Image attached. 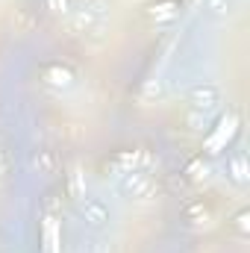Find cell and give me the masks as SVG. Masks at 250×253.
Listing matches in <instances>:
<instances>
[{
	"mask_svg": "<svg viewBox=\"0 0 250 253\" xmlns=\"http://www.w3.org/2000/svg\"><path fill=\"white\" fill-rule=\"evenodd\" d=\"M118 191L124 194L126 200H144L150 191H153V180L147 171H138V168H129L121 174L118 180Z\"/></svg>",
	"mask_w": 250,
	"mask_h": 253,
	"instance_id": "1",
	"label": "cell"
},
{
	"mask_svg": "<svg viewBox=\"0 0 250 253\" xmlns=\"http://www.w3.org/2000/svg\"><path fill=\"white\" fill-rule=\"evenodd\" d=\"M188 103L197 109V112H212L218 103H221V91L215 83H200L188 91Z\"/></svg>",
	"mask_w": 250,
	"mask_h": 253,
	"instance_id": "2",
	"label": "cell"
},
{
	"mask_svg": "<svg viewBox=\"0 0 250 253\" xmlns=\"http://www.w3.org/2000/svg\"><path fill=\"white\" fill-rule=\"evenodd\" d=\"M80 209H83V218H85L88 227H103V224L109 221V209H106V203L97 200V197H85V200L80 203Z\"/></svg>",
	"mask_w": 250,
	"mask_h": 253,
	"instance_id": "3",
	"label": "cell"
},
{
	"mask_svg": "<svg viewBox=\"0 0 250 253\" xmlns=\"http://www.w3.org/2000/svg\"><path fill=\"white\" fill-rule=\"evenodd\" d=\"M227 177H230L236 186H248L250 168H248V156H245V153H233V156L227 159Z\"/></svg>",
	"mask_w": 250,
	"mask_h": 253,
	"instance_id": "4",
	"label": "cell"
},
{
	"mask_svg": "<svg viewBox=\"0 0 250 253\" xmlns=\"http://www.w3.org/2000/svg\"><path fill=\"white\" fill-rule=\"evenodd\" d=\"M236 126H239V121H236V115H227L224 121H221V126L215 129V135L209 138V150L215 153V150H221L233 135H236Z\"/></svg>",
	"mask_w": 250,
	"mask_h": 253,
	"instance_id": "5",
	"label": "cell"
},
{
	"mask_svg": "<svg viewBox=\"0 0 250 253\" xmlns=\"http://www.w3.org/2000/svg\"><path fill=\"white\" fill-rule=\"evenodd\" d=\"M44 83L53 85V88H71L74 85V74L62 68V65H47L44 68Z\"/></svg>",
	"mask_w": 250,
	"mask_h": 253,
	"instance_id": "6",
	"label": "cell"
},
{
	"mask_svg": "<svg viewBox=\"0 0 250 253\" xmlns=\"http://www.w3.org/2000/svg\"><path fill=\"white\" fill-rule=\"evenodd\" d=\"M147 15H150L156 24H168V21H174V18H177V3H171V0L153 3V6L147 9Z\"/></svg>",
	"mask_w": 250,
	"mask_h": 253,
	"instance_id": "7",
	"label": "cell"
},
{
	"mask_svg": "<svg viewBox=\"0 0 250 253\" xmlns=\"http://www.w3.org/2000/svg\"><path fill=\"white\" fill-rule=\"evenodd\" d=\"M203 12L212 15V18H227L233 12V0H206L203 3Z\"/></svg>",
	"mask_w": 250,
	"mask_h": 253,
	"instance_id": "8",
	"label": "cell"
},
{
	"mask_svg": "<svg viewBox=\"0 0 250 253\" xmlns=\"http://www.w3.org/2000/svg\"><path fill=\"white\" fill-rule=\"evenodd\" d=\"M44 253H59V233H56V224L50 218L44 224Z\"/></svg>",
	"mask_w": 250,
	"mask_h": 253,
	"instance_id": "9",
	"label": "cell"
},
{
	"mask_svg": "<svg viewBox=\"0 0 250 253\" xmlns=\"http://www.w3.org/2000/svg\"><path fill=\"white\" fill-rule=\"evenodd\" d=\"M236 230H239L242 236L250 233V212H239V215H236Z\"/></svg>",
	"mask_w": 250,
	"mask_h": 253,
	"instance_id": "10",
	"label": "cell"
},
{
	"mask_svg": "<svg viewBox=\"0 0 250 253\" xmlns=\"http://www.w3.org/2000/svg\"><path fill=\"white\" fill-rule=\"evenodd\" d=\"M47 9H50V12H68V0H47Z\"/></svg>",
	"mask_w": 250,
	"mask_h": 253,
	"instance_id": "11",
	"label": "cell"
},
{
	"mask_svg": "<svg viewBox=\"0 0 250 253\" xmlns=\"http://www.w3.org/2000/svg\"><path fill=\"white\" fill-rule=\"evenodd\" d=\"M206 215H209V212H206V206H200V203L188 209V218H206Z\"/></svg>",
	"mask_w": 250,
	"mask_h": 253,
	"instance_id": "12",
	"label": "cell"
},
{
	"mask_svg": "<svg viewBox=\"0 0 250 253\" xmlns=\"http://www.w3.org/2000/svg\"><path fill=\"white\" fill-rule=\"evenodd\" d=\"M0 168H3V150H0Z\"/></svg>",
	"mask_w": 250,
	"mask_h": 253,
	"instance_id": "13",
	"label": "cell"
},
{
	"mask_svg": "<svg viewBox=\"0 0 250 253\" xmlns=\"http://www.w3.org/2000/svg\"><path fill=\"white\" fill-rule=\"evenodd\" d=\"M83 3H94V0H83Z\"/></svg>",
	"mask_w": 250,
	"mask_h": 253,
	"instance_id": "14",
	"label": "cell"
}]
</instances>
